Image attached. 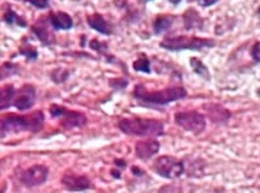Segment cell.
Returning <instances> with one entry per match:
<instances>
[{
	"label": "cell",
	"instance_id": "83f0119b",
	"mask_svg": "<svg viewBox=\"0 0 260 193\" xmlns=\"http://www.w3.org/2000/svg\"><path fill=\"white\" fill-rule=\"evenodd\" d=\"M198 2V4H199L200 7H203V8H208V7H212L213 4H216L218 2V0H196Z\"/></svg>",
	"mask_w": 260,
	"mask_h": 193
},
{
	"label": "cell",
	"instance_id": "cb8c5ba5",
	"mask_svg": "<svg viewBox=\"0 0 260 193\" xmlns=\"http://www.w3.org/2000/svg\"><path fill=\"white\" fill-rule=\"evenodd\" d=\"M89 47H90L92 50H94V51L102 54V55H105L106 58L109 56V54H107V45L105 42H102V41L92 40L90 41V43H89Z\"/></svg>",
	"mask_w": 260,
	"mask_h": 193
},
{
	"label": "cell",
	"instance_id": "4fadbf2b",
	"mask_svg": "<svg viewBox=\"0 0 260 193\" xmlns=\"http://www.w3.org/2000/svg\"><path fill=\"white\" fill-rule=\"evenodd\" d=\"M209 119L216 124H226L232 118V112L218 103H208L204 107Z\"/></svg>",
	"mask_w": 260,
	"mask_h": 193
},
{
	"label": "cell",
	"instance_id": "836d02e7",
	"mask_svg": "<svg viewBox=\"0 0 260 193\" xmlns=\"http://www.w3.org/2000/svg\"><path fill=\"white\" fill-rule=\"evenodd\" d=\"M145 2H152V0H145Z\"/></svg>",
	"mask_w": 260,
	"mask_h": 193
},
{
	"label": "cell",
	"instance_id": "d6986e66",
	"mask_svg": "<svg viewBox=\"0 0 260 193\" xmlns=\"http://www.w3.org/2000/svg\"><path fill=\"white\" fill-rule=\"evenodd\" d=\"M190 65L191 68H192V71L195 72L198 76L203 77L204 80H211V73H209L208 67H207L199 58H191Z\"/></svg>",
	"mask_w": 260,
	"mask_h": 193
},
{
	"label": "cell",
	"instance_id": "3957f363",
	"mask_svg": "<svg viewBox=\"0 0 260 193\" xmlns=\"http://www.w3.org/2000/svg\"><path fill=\"white\" fill-rule=\"evenodd\" d=\"M118 128L128 136H143V137H158L165 133L162 122L144 118H123L118 123Z\"/></svg>",
	"mask_w": 260,
	"mask_h": 193
},
{
	"label": "cell",
	"instance_id": "52a82bcc",
	"mask_svg": "<svg viewBox=\"0 0 260 193\" xmlns=\"http://www.w3.org/2000/svg\"><path fill=\"white\" fill-rule=\"evenodd\" d=\"M47 178H49V169L46 166L34 165L20 174L19 180L26 188H34L46 183Z\"/></svg>",
	"mask_w": 260,
	"mask_h": 193
},
{
	"label": "cell",
	"instance_id": "6da1fadb",
	"mask_svg": "<svg viewBox=\"0 0 260 193\" xmlns=\"http://www.w3.org/2000/svg\"><path fill=\"white\" fill-rule=\"evenodd\" d=\"M45 115L42 111H34L28 115L7 113L2 118V136L6 137L10 133L31 132L37 133L43 128Z\"/></svg>",
	"mask_w": 260,
	"mask_h": 193
},
{
	"label": "cell",
	"instance_id": "603a6c76",
	"mask_svg": "<svg viewBox=\"0 0 260 193\" xmlns=\"http://www.w3.org/2000/svg\"><path fill=\"white\" fill-rule=\"evenodd\" d=\"M17 71H19V67H17V65H15L13 63H11V61H6V63L2 65V80L7 79V77L13 76V74L17 73Z\"/></svg>",
	"mask_w": 260,
	"mask_h": 193
},
{
	"label": "cell",
	"instance_id": "f1b7e54d",
	"mask_svg": "<svg viewBox=\"0 0 260 193\" xmlns=\"http://www.w3.org/2000/svg\"><path fill=\"white\" fill-rule=\"evenodd\" d=\"M111 175H113L115 179H119L120 178V172L116 171V170H111Z\"/></svg>",
	"mask_w": 260,
	"mask_h": 193
},
{
	"label": "cell",
	"instance_id": "30bf717a",
	"mask_svg": "<svg viewBox=\"0 0 260 193\" xmlns=\"http://www.w3.org/2000/svg\"><path fill=\"white\" fill-rule=\"evenodd\" d=\"M159 151V142L154 137H148L145 140L136 142L135 156L141 161H147L156 156Z\"/></svg>",
	"mask_w": 260,
	"mask_h": 193
},
{
	"label": "cell",
	"instance_id": "5bb4252c",
	"mask_svg": "<svg viewBox=\"0 0 260 193\" xmlns=\"http://www.w3.org/2000/svg\"><path fill=\"white\" fill-rule=\"evenodd\" d=\"M47 17H49V21L51 24L52 29L56 31L70 30L74 26V20L66 12H60V11H58V12H50Z\"/></svg>",
	"mask_w": 260,
	"mask_h": 193
},
{
	"label": "cell",
	"instance_id": "5b68a950",
	"mask_svg": "<svg viewBox=\"0 0 260 193\" xmlns=\"http://www.w3.org/2000/svg\"><path fill=\"white\" fill-rule=\"evenodd\" d=\"M153 171L165 179H177L184 174V165L175 157L161 156L153 162Z\"/></svg>",
	"mask_w": 260,
	"mask_h": 193
},
{
	"label": "cell",
	"instance_id": "7402d4cb",
	"mask_svg": "<svg viewBox=\"0 0 260 193\" xmlns=\"http://www.w3.org/2000/svg\"><path fill=\"white\" fill-rule=\"evenodd\" d=\"M20 54H21V55H24L25 58L28 59V60H34V59L38 58L37 49L26 42H25V45H22V46L20 47Z\"/></svg>",
	"mask_w": 260,
	"mask_h": 193
},
{
	"label": "cell",
	"instance_id": "1f68e13d",
	"mask_svg": "<svg viewBox=\"0 0 260 193\" xmlns=\"http://www.w3.org/2000/svg\"><path fill=\"white\" fill-rule=\"evenodd\" d=\"M182 0H169V3H172V4H174V6H177V4H179L181 3Z\"/></svg>",
	"mask_w": 260,
	"mask_h": 193
},
{
	"label": "cell",
	"instance_id": "ffe728a7",
	"mask_svg": "<svg viewBox=\"0 0 260 193\" xmlns=\"http://www.w3.org/2000/svg\"><path fill=\"white\" fill-rule=\"evenodd\" d=\"M3 21L6 24H10V25H17L20 28H26L28 26V22L24 17H21L20 15L15 12L12 10H7L3 15Z\"/></svg>",
	"mask_w": 260,
	"mask_h": 193
},
{
	"label": "cell",
	"instance_id": "d6a6232c",
	"mask_svg": "<svg viewBox=\"0 0 260 193\" xmlns=\"http://www.w3.org/2000/svg\"><path fill=\"white\" fill-rule=\"evenodd\" d=\"M256 94H257V97H259V98H260V88H259V89H257Z\"/></svg>",
	"mask_w": 260,
	"mask_h": 193
},
{
	"label": "cell",
	"instance_id": "8992f818",
	"mask_svg": "<svg viewBox=\"0 0 260 193\" xmlns=\"http://www.w3.org/2000/svg\"><path fill=\"white\" fill-rule=\"evenodd\" d=\"M174 122L182 129H184L187 132L193 133V135L202 133L205 127H207V120H205L204 115L195 110L177 112L174 117Z\"/></svg>",
	"mask_w": 260,
	"mask_h": 193
},
{
	"label": "cell",
	"instance_id": "44dd1931",
	"mask_svg": "<svg viewBox=\"0 0 260 193\" xmlns=\"http://www.w3.org/2000/svg\"><path fill=\"white\" fill-rule=\"evenodd\" d=\"M132 68L136 72H143V73H150V60L147 56H141V58L136 59L132 64Z\"/></svg>",
	"mask_w": 260,
	"mask_h": 193
},
{
	"label": "cell",
	"instance_id": "ba28073f",
	"mask_svg": "<svg viewBox=\"0 0 260 193\" xmlns=\"http://www.w3.org/2000/svg\"><path fill=\"white\" fill-rule=\"evenodd\" d=\"M36 98H37V90H36V88L31 84H24L16 92L13 106L19 111H28L34 106Z\"/></svg>",
	"mask_w": 260,
	"mask_h": 193
},
{
	"label": "cell",
	"instance_id": "f546056e",
	"mask_svg": "<svg viewBox=\"0 0 260 193\" xmlns=\"http://www.w3.org/2000/svg\"><path fill=\"white\" fill-rule=\"evenodd\" d=\"M132 172H134V174H136V175L143 174V171H141V170L136 169V166H132Z\"/></svg>",
	"mask_w": 260,
	"mask_h": 193
},
{
	"label": "cell",
	"instance_id": "2e32d148",
	"mask_svg": "<svg viewBox=\"0 0 260 193\" xmlns=\"http://www.w3.org/2000/svg\"><path fill=\"white\" fill-rule=\"evenodd\" d=\"M183 25L186 30H200L204 26V20L195 8H188L183 13Z\"/></svg>",
	"mask_w": 260,
	"mask_h": 193
},
{
	"label": "cell",
	"instance_id": "4316f807",
	"mask_svg": "<svg viewBox=\"0 0 260 193\" xmlns=\"http://www.w3.org/2000/svg\"><path fill=\"white\" fill-rule=\"evenodd\" d=\"M251 58L254 59L256 63H260V41L255 43L251 49Z\"/></svg>",
	"mask_w": 260,
	"mask_h": 193
},
{
	"label": "cell",
	"instance_id": "9a60e30c",
	"mask_svg": "<svg viewBox=\"0 0 260 193\" xmlns=\"http://www.w3.org/2000/svg\"><path fill=\"white\" fill-rule=\"evenodd\" d=\"M86 24L98 33L104 34V35H110L113 34V26L106 21L104 16L100 13H93L86 17Z\"/></svg>",
	"mask_w": 260,
	"mask_h": 193
},
{
	"label": "cell",
	"instance_id": "d4e9b609",
	"mask_svg": "<svg viewBox=\"0 0 260 193\" xmlns=\"http://www.w3.org/2000/svg\"><path fill=\"white\" fill-rule=\"evenodd\" d=\"M127 84H128V81L124 80V79H110L109 80V85L115 90L124 89V88H127Z\"/></svg>",
	"mask_w": 260,
	"mask_h": 193
},
{
	"label": "cell",
	"instance_id": "e0dca14e",
	"mask_svg": "<svg viewBox=\"0 0 260 193\" xmlns=\"http://www.w3.org/2000/svg\"><path fill=\"white\" fill-rule=\"evenodd\" d=\"M16 92L15 86L8 84V85H4L2 88V98H0V110L4 111L8 107L13 106V101H15Z\"/></svg>",
	"mask_w": 260,
	"mask_h": 193
},
{
	"label": "cell",
	"instance_id": "277c9868",
	"mask_svg": "<svg viewBox=\"0 0 260 193\" xmlns=\"http://www.w3.org/2000/svg\"><path fill=\"white\" fill-rule=\"evenodd\" d=\"M216 46V41L211 38H200L195 35H178V37H166L162 42H159V47L168 51L178 52L184 50L199 51L203 49Z\"/></svg>",
	"mask_w": 260,
	"mask_h": 193
},
{
	"label": "cell",
	"instance_id": "7a4b0ae2",
	"mask_svg": "<svg viewBox=\"0 0 260 193\" xmlns=\"http://www.w3.org/2000/svg\"><path fill=\"white\" fill-rule=\"evenodd\" d=\"M132 97L143 104L166 106L170 102L179 101L187 97V90L183 86H169L162 90H148L145 85L138 84L134 88Z\"/></svg>",
	"mask_w": 260,
	"mask_h": 193
},
{
	"label": "cell",
	"instance_id": "4dcf8cb0",
	"mask_svg": "<svg viewBox=\"0 0 260 193\" xmlns=\"http://www.w3.org/2000/svg\"><path fill=\"white\" fill-rule=\"evenodd\" d=\"M114 163H115L116 166H123V167H125V162L122 160H115V162Z\"/></svg>",
	"mask_w": 260,
	"mask_h": 193
},
{
	"label": "cell",
	"instance_id": "8fae6325",
	"mask_svg": "<svg viewBox=\"0 0 260 193\" xmlns=\"http://www.w3.org/2000/svg\"><path fill=\"white\" fill-rule=\"evenodd\" d=\"M60 126L64 129H74V128H81L86 124V117L83 112H77V111L68 110V108H63L60 117Z\"/></svg>",
	"mask_w": 260,
	"mask_h": 193
},
{
	"label": "cell",
	"instance_id": "9c48e42d",
	"mask_svg": "<svg viewBox=\"0 0 260 193\" xmlns=\"http://www.w3.org/2000/svg\"><path fill=\"white\" fill-rule=\"evenodd\" d=\"M52 26L49 21V17H41L38 19V21H36V24L31 26V31L38 40L42 42V45L45 46H50V45H54L55 43V37H54V33L51 31ZM54 30V29H52Z\"/></svg>",
	"mask_w": 260,
	"mask_h": 193
},
{
	"label": "cell",
	"instance_id": "ac0fdd59",
	"mask_svg": "<svg viewBox=\"0 0 260 193\" xmlns=\"http://www.w3.org/2000/svg\"><path fill=\"white\" fill-rule=\"evenodd\" d=\"M173 22H174V16L172 15H159L153 20L152 28H153L154 34H161L165 30L172 28Z\"/></svg>",
	"mask_w": 260,
	"mask_h": 193
},
{
	"label": "cell",
	"instance_id": "7c38bea8",
	"mask_svg": "<svg viewBox=\"0 0 260 193\" xmlns=\"http://www.w3.org/2000/svg\"><path fill=\"white\" fill-rule=\"evenodd\" d=\"M61 184H63L68 190H85L89 189L90 185H92V183H90L88 176H85V175L71 174V172L63 175Z\"/></svg>",
	"mask_w": 260,
	"mask_h": 193
},
{
	"label": "cell",
	"instance_id": "484cf974",
	"mask_svg": "<svg viewBox=\"0 0 260 193\" xmlns=\"http://www.w3.org/2000/svg\"><path fill=\"white\" fill-rule=\"evenodd\" d=\"M22 2H26V3L31 4L36 8H40V10L49 8V0H22Z\"/></svg>",
	"mask_w": 260,
	"mask_h": 193
}]
</instances>
